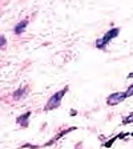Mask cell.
Returning <instances> with one entry per match:
<instances>
[{
	"label": "cell",
	"instance_id": "obj_1",
	"mask_svg": "<svg viewBox=\"0 0 133 149\" xmlns=\"http://www.w3.org/2000/svg\"><path fill=\"white\" fill-rule=\"evenodd\" d=\"M68 89H69L68 87H65V88H63V89L57 91L56 93H53L52 96L48 99V101H47L45 107H44V111L48 112V111H52V109H57V108H59L60 104H61L63 97L65 96V93L68 92Z\"/></svg>",
	"mask_w": 133,
	"mask_h": 149
},
{
	"label": "cell",
	"instance_id": "obj_2",
	"mask_svg": "<svg viewBox=\"0 0 133 149\" xmlns=\"http://www.w3.org/2000/svg\"><path fill=\"white\" fill-rule=\"evenodd\" d=\"M125 99H127L125 92H115L107 97V104H108L109 107H116V105H118L120 102L124 101Z\"/></svg>",
	"mask_w": 133,
	"mask_h": 149
},
{
	"label": "cell",
	"instance_id": "obj_3",
	"mask_svg": "<svg viewBox=\"0 0 133 149\" xmlns=\"http://www.w3.org/2000/svg\"><path fill=\"white\" fill-rule=\"evenodd\" d=\"M118 33H120V28H112V29H109L108 32H105V35H104L101 39H102V41L108 45L109 41L116 39V37L118 36Z\"/></svg>",
	"mask_w": 133,
	"mask_h": 149
},
{
	"label": "cell",
	"instance_id": "obj_4",
	"mask_svg": "<svg viewBox=\"0 0 133 149\" xmlns=\"http://www.w3.org/2000/svg\"><path fill=\"white\" fill-rule=\"evenodd\" d=\"M29 116H31V112H27L24 115H20L16 118V123L17 125H20L22 128H27L29 125Z\"/></svg>",
	"mask_w": 133,
	"mask_h": 149
},
{
	"label": "cell",
	"instance_id": "obj_5",
	"mask_svg": "<svg viewBox=\"0 0 133 149\" xmlns=\"http://www.w3.org/2000/svg\"><path fill=\"white\" fill-rule=\"evenodd\" d=\"M27 25H28V20H23V22H20V23H17L16 24V27H15V33L16 35H20V33H23V32L25 31V28H27Z\"/></svg>",
	"mask_w": 133,
	"mask_h": 149
},
{
	"label": "cell",
	"instance_id": "obj_6",
	"mask_svg": "<svg viewBox=\"0 0 133 149\" xmlns=\"http://www.w3.org/2000/svg\"><path fill=\"white\" fill-rule=\"evenodd\" d=\"M25 91H27V88H25V89L24 91H23V87L22 88H19V91H16V92L15 93H13V99H15V100H19V99H20V97H24V93H25Z\"/></svg>",
	"mask_w": 133,
	"mask_h": 149
},
{
	"label": "cell",
	"instance_id": "obj_7",
	"mask_svg": "<svg viewBox=\"0 0 133 149\" xmlns=\"http://www.w3.org/2000/svg\"><path fill=\"white\" fill-rule=\"evenodd\" d=\"M117 140H118V136L116 134L115 137H112L111 140H108L107 143L102 144V146H105V148H112V145H113V144H115V141H117Z\"/></svg>",
	"mask_w": 133,
	"mask_h": 149
},
{
	"label": "cell",
	"instance_id": "obj_8",
	"mask_svg": "<svg viewBox=\"0 0 133 149\" xmlns=\"http://www.w3.org/2000/svg\"><path fill=\"white\" fill-rule=\"evenodd\" d=\"M130 123H133V112L129 113L128 116H125V117H123V125H128Z\"/></svg>",
	"mask_w": 133,
	"mask_h": 149
},
{
	"label": "cell",
	"instance_id": "obj_9",
	"mask_svg": "<svg viewBox=\"0 0 133 149\" xmlns=\"http://www.w3.org/2000/svg\"><path fill=\"white\" fill-rule=\"evenodd\" d=\"M125 96H127V99L133 96V84H130L129 87H128V89L125 91Z\"/></svg>",
	"mask_w": 133,
	"mask_h": 149
},
{
	"label": "cell",
	"instance_id": "obj_10",
	"mask_svg": "<svg viewBox=\"0 0 133 149\" xmlns=\"http://www.w3.org/2000/svg\"><path fill=\"white\" fill-rule=\"evenodd\" d=\"M0 45H1V47L6 45V36H4V35L1 36V39H0Z\"/></svg>",
	"mask_w": 133,
	"mask_h": 149
},
{
	"label": "cell",
	"instance_id": "obj_11",
	"mask_svg": "<svg viewBox=\"0 0 133 149\" xmlns=\"http://www.w3.org/2000/svg\"><path fill=\"white\" fill-rule=\"evenodd\" d=\"M76 115H77V111L72 109V111H71V116H76Z\"/></svg>",
	"mask_w": 133,
	"mask_h": 149
},
{
	"label": "cell",
	"instance_id": "obj_12",
	"mask_svg": "<svg viewBox=\"0 0 133 149\" xmlns=\"http://www.w3.org/2000/svg\"><path fill=\"white\" fill-rule=\"evenodd\" d=\"M128 79H133V72H130V73L128 74Z\"/></svg>",
	"mask_w": 133,
	"mask_h": 149
},
{
	"label": "cell",
	"instance_id": "obj_13",
	"mask_svg": "<svg viewBox=\"0 0 133 149\" xmlns=\"http://www.w3.org/2000/svg\"><path fill=\"white\" fill-rule=\"evenodd\" d=\"M130 136H132V137H133V132H132V133H130Z\"/></svg>",
	"mask_w": 133,
	"mask_h": 149
}]
</instances>
